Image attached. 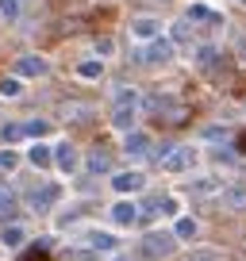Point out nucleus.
Returning a JSON list of instances; mask_svg holds the SVG:
<instances>
[{
  "mask_svg": "<svg viewBox=\"0 0 246 261\" xmlns=\"http://www.w3.org/2000/svg\"><path fill=\"white\" fill-rule=\"evenodd\" d=\"M146 112H154L158 119H169V123H181L185 119V104L181 100H173V96H165V92H154V96H146Z\"/></svg>",
  "mask_w": 246,
  "mask_h": 261,
  "instance_id": "f257e3e1",
  "label": "nucleus"
},
{
  "mask_svg": "<svg viewBox=\"0 0 246 261\" xmlns=\"http://www.w3.org/2000/svg\"><path fill=\"white\" fill-rule=\"evenodd\" d=\"M173 246H177V234L173 230H150L142 238V257H169Z\"/></svg>",
  "mask_w": 246,
  "mask_h": 261,
  "instance_id": "f03ea898",
  "label": "nucleus"
},
{
  "mask_svg": "<svg viewBox=\"0 0 246 261\" xmlns=\"http://www.w3.org/2000/svg\"><path fill=\"white\" fill-rule=\"evenodd\" d=\"M169 58H173V42L169 39H154V42H146V46L135 50V62H142V65H165Z\"/></svg>",
  "mask_w": 246,
  "mask_h": 261,
  "instance_id": "7ed1b4c3",
  "label": "nucleus"
},
{
  "mask_svg": "<svg viewBox=\"0 0 246 261\" xmlns=\"http://www.w3.org/2000/svg\"><path fill=\"white\" fill-rule=\"evenodd\" d=\"M192 162H196V150H192V146H181L177 154L165 158V169H169V173H181V169H189Z\"/></svg>",
  "mask_w": 246,
  "mask_h": 261,
  "instance_id": "20e7f679",
  "label": "nucleus"
},
{
  "mask_svg": "<svg viewBox=\"0 0 246 261\" xmlns=\"http://www.w3.org/2000/svg\"><path fill=\"white\" fill-rule=\"evenodd\" d=\"M227 207H235V212H246V185H231V188H223V196H219Z\"/></svg>",
  "mask_w": 246,
  "mask_h": 261,
  "instance_id": "39448f33",
  "label": "nucleus"
},
{
  "mask_svg": "<svg viewBox=\"0 0 246 261\" xmlns=\"http://www.w3.org/2000/svg\"><path fill=\"white\" fill-rule=\"evenodd\" d=\"M119 192H139L142 185H146V177L142 173H115V180H112Z\"/></svg>",
  "mask_w": 246,
  "mask_h": 261,
  "instance_id": "423d86ee",
  "label": "nucleus"
},
{
  "mask_svg": "<svg viewBox=\"0 0 246 261\" xmlns=\"http://www.w3.org/2000/svg\"><path fill=\"white\" fill-rule=\"evenodd\" d=\"M58 200V188L54 185H42V188H35L31 192V204H35V212H46L50 204Z\"/></svg>",
  "mask_w": 246,
  "mask_h": 261,
  "instance_id": "0eeeda50",
  "label": "nucleus"
},
{
  "mask_svg": "<svg viewBox=\"0 0 246 261\" xmlns=\"http://www.w3.org/2000/svg\"><path fill=\"white\" fill-rule=\"evenodd\" d=\"M192 196H223V185L215 177H200L192 180Z\"/></svg>",
  "mask_w": 246,
  "mask_h": 261,
  "instance_id": "6e6552de",
  "label": "nucleus"
},
{
  "mask_svg": "<svg viewBox=\"0 0 246 261\" xmlns=\"http://www.w3.org/2000/svg\"><path fill=\"white\" fill-rule=\"evenodd\" d=\"M131 31H135V39H162V35H158V19H135L131 23Z\"/></svg>",
  "mask_w": 246,
  "mask_h": 261,
  "instance_id": "1a4fd4ad",
  "label": "nucleus"
},
{
  "mask_svg": "<svg viewBox=\"0 0 246 261\" xmlns=\"http://www.w3.org/2000/svg\"><path fill=\"white\" fill-rule=\"evenodd\" d=\"M112 219L127 227V223H135V219H139V212H135V204H131V200H119V204L112 207Z\"/></svg>",
  "mask_w": 246,
  "mask_h": 261,
  "instance_id": "9d476101",
  "label": "nucleus"
},
{
  "mask_svg": "<svg viewBox=\"0 0 246 261\" xmlns=\"http://www.w3.org/2000/svg\"><path fill=\"white\" fill-rule=\"evenodd\" d=\"M0 219H8V223L16 219V196H12L4 185H0Z\"/></svg>",
  "mask_w": 246,
  "mask_h": 261,
  "instance_id": "9b49d317",
  "label": "nucleus"
},
{
  "mask_svg": "<svg viewBox=\"0 0 246 261\" xmlns=\"http://www.w3.org/2000/svg\"><path fill=\"white\" fill-rule=\"evenodd\" d=\"M58 165H62V169H77V150L69 146V142H62V146H58Z\"/></svg>",
  "mask_w": 246,
  "mask_h": 261,
  "instance_id": "f8f14e48",
  "label": "nucleus"
},
{
  "mask_svg": "<svg viewBox=\"0 0 246 261\" xmlns=\"http://www.w3.org/2000/svg\"><path fill=\"white\" fill-rule=\"evenodd\" d=\"M146 146H150L146 135H127V146H123V150H127L131 158H142V154H146Z\"/></svg>",
  "mask_w": 246,
  "mask_h": 261,
  "instance_id": "ddd939ff",
  "label": "nucleus"
},
{
  "mask_svg": "<svg viewBox=\"0 0 246 261\" xmlns=\"http://www.w3.org/2000/svg\"><path fill=\"white\" fill-rule=\"evenodd\" d=\"M115 127H131V119H135V104H115Z\"/></svg>",
  "mask_w": 246,
  "mask_h": 261,
  "instance_id": "4468645a",
  "label": "nucleus"
},
{
  "mask_svg": "<svg viewBox=\"0 0 246 261\" xmlns=\"http://www.w3.org/2000/svg\"><path fill=\"white\" fill-rule=\"evenodd\" d=\"M215 58H219V50H215V46H200L196 50V65H200V69H212Z\"/></svg>",
  "mask_w": 246,
  "mask_h": 261,
  "instance_id": "2eb2a0df",
  "label": "nucleus"
},
{
  "mask_svg": "<svg viewBox=\"0 0 246 261\" xmlns=\"http://www.w3.org/2000/svg\"><path fill=\"white\" fill-rule=\"evenodd\" d=\"M89 242L96 246V250H115V238L108 234V230H92V234H89Z\"/></svg>",
  "mask_w": 246,
  "mask_h": 261,
  "instance_id": "dca6fc26",
  "label": "nucleus"
},
{
  "mask_svg": "<svg viewBox=\"0 0 246 261\" xmlns=\"http://www.w3.org/2000/svg\"><path fill=\"white\" fill-rule=\"evenodd\" d=\"M189 19H208V23H223V19L215 16L212 8H204V4H192V8H189Z\"/></svg>",
  "mask_w": 246,
  "mask_h": 261,
  "instance_id": "f3484780",
  "label": "nucleus"
},
{
  "mask_svg": "<svg viewBox=\"0 0 246 261\" xmlns=\"http://www.w3.org/2000/svg\"><path fill=\"white\" fill-rule=\"evenodd\" d=\"M108 165H112V158H108V154H104V150H92V154H89V169H92V173H100V169H108Z\"/></svg>",
  "mask_w": 246,
  "mask_h": 261,
  "instance_id": "a211bd4d",
  "label": "nucleus"
},
{
  "mask_svg": "<svg viewBox=\"0 0 246 261\" xmlns=\"http://www.w3.org/2000/svg\"><path fill=\"white\" fill-rule=\"evenodd\" d=\"M23 227H4V234H0V242H4V246H19V242H23Z\"/></svg>",
  "mask_w": 246,
  "mask_h": 261,
  "instance_id": "6ab92c4d",
  "label": "nucleus"
},
{
  "mask_svg": "<svg viewBox=\"0 0 246 261\" xmlns=\"http://www.w3.org/2000/svg\"><path fill=\"white\" fill-rule=\"evenodd\" d=\"M173 234H177V238H196V223H192V219H177Z\"/></svg>",
  "mask_w": 246,
  "mask_h": 261,
  "instance_id": "aec40b11",
  "label": "nucleus"
},
{
  "mask_svg": "<svg viewBox=\"0 0 246 261\" xmlns=\"http://www.w3.org/2000/svg\"><path fill=\"white\" fill-rule=\"evenodd\" d=\"M19 69H23V73H46V62H42V58H23Z\"/></svg>",
  "mask_w": 246,
  "mask_h": 261,
  "instance_id": "412c9836",
  "label": "nucleus"
},
{
  "mask_svg": "<svg viewBox=\"0 0 246 261\" xmlns=\"http://www.w3.org/2000/svg\"><path fill=\"white\" fill-rule=\"evenodd\" d=\"M27 158H31L35 165H50V162H54V158H50V150H46V146H31V154H27Z\"/></svg>",
  "mask_w": 246,
  "mask_h": 261,
  "instance_id": "4be33fe9",
  "label": "nucleus"
},
{
  "mask_svg": "<svg viewBox=\"0 0 246 261\" xmlns=\"http://www.w3.org/2000/svg\"><path fill=\"white\" fill-rule=\"evenodd\" d=\"M0 16L8 19V23H12V19H19V4H16V0H0Z\"/></svg>",
  "mask_w": 246,
  "mask_h": 261,
  "instance_id": "5701e85b",
  "label": "nucleus"
},
{
  "mask_svg": "<svg viewBox=\"0 0 246 261\" xmlns=\"http://www.w3.org/2000/svg\"><path fill=\"white\" fill-rule=\"evenodd\" d=\"M27 135V127L23 123H12V127H4V142H19Z\"/></svg>",
  "mask_w": 246,
  "mask_h": 261,
  "instance_id": "b1692460",
  "label": "nucleus"
},
{
  "mask_svg": "<svg viewBox=\"0 0 246 261\" xmlns=\"http://www.w3.org/2000/svg\"><path fill=\"white\" fill-rule=\"evenodd\" d=\"M19 261H50V253H46V250H39V246H31V250L19 253Z\"/></svg>",
  "mask_w": 246,
  "mask_h": 261,
  "instance_id": "393cba45",
  "label": "nucleus"
},
{
  "mask_svg": "<svg viewBox=\"0 0 246 261\" xmlns=\"http://www.w3.org/2000/svg\"><path fill=\"white\" fill-rule=\"evenodd\" d=\"M169 42H189V27H185V23H173V31H169Z\"/></svg>",
  "mask_w": 246,
  "mask_h": 261,
  "instance_id": "a878e982",
  "label": "nucleus"
},
{
  "mask_svg": "<svg viewBox=\"0 0 246 261\" xmlns=\"http://www.w3.org/2000/svg\"><path fill=\"white\" fill-rule=\"evenodd\" d=\"M189 261H223V257H219L215 250H196V253H192Z\"/></svg>",
  "mask_w": 246,
  "mask_h": 261,
  "instance_id": "bb28decb",
  "label": "nucleus"
},
{
  "mask_svg": "<svg viewBox=\"0 0 246 261\" xmlns=\"http://www.w3.org/2000/svg\"><path fill=\"white\" fill-rule=\"evenodd\" d=\"M0 92H4V96H19V81L16 77H12V81H0Z\"/></svg>",
  "mask_w": 246,
  "mask_h": 261,
  "instance_id": "cd10ccee",
  "label": "nucleus"
},
{
  "mask_svg": "<svg viewBox=\"0 0 246 261\" xmlns=\"http://www.w3.org/2000/svg\"><path fill=\"white\" fill-rule=\"evenodd\" d=\"M77 73H81V77H100V62H85Z\"/></svg>",
  "mask_w": 246,
  "mask_h": 261,
  "instance_id": "c85d7f7f",
  "label": "nucleus"
},
{
  "mask_svg": "<svg viewBox=\"0 0 246 261\" xmlns=\"http://www.w3.org/2000/svg\"><path fill=\"white\" fill-rule=\"evenodd\" d=\"M0 169H16V154H12V150L0 154Z\"/></svg>",
  "mask_w": 246,
  "mask_h": 261,
  "instance_id": "c756f323",
  "label": "nucleus"
},
{
  "mask_svg": "<svg viewBox=\"0 0 246 261\" xmlns=\"http://www.w3.org/2000/svg\"><path fill=\"white\" fill-rule=\"evenodd\" d=\"M27 135H46V123H42V119H31V123H27Z\"/></svg>",
  "mask_w": 246,
  "mask_h": 261,
  "instance_id": "7c9ffc66",
  "label": "nucleus"
},
{
  "mask_svg": "<svg viewBox=\"0 0 246 261\" xmlns=\"http://www.w3.org/2000/svg\"><path fill=\"white\" fill-rule=\"evenodd\" d=\"M235 150H238V154H246V130H242V135L235 139Z\"/></svg>",
  "mask_w": 246,
  "mask_h": 261,
  "instance_id": "2f4dec72",
  "label": "nucleus"
},
{
  "mask_svg": "<svg viewBox=\"0 0 246 261\" xmlns=\"http://www.w3.org/2000/svg\"><path fill=\"white\" fill-rule=\"evenodd\" d=\"M242 4H246V0H242Z\"/></svg>",
  "mask_w": 246,
  "mask_h": 261,
  "instance_id": "473e14b6",
  "label": "nucleus"
}]
</instances>
